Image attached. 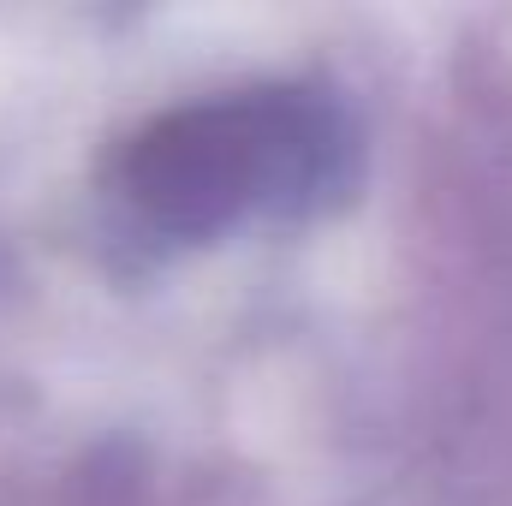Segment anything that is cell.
Segmentation results:
<instances>
[{"mask_svg":"<svg viewBox=\"0 0 512 506\" xmlns=\"http://www.w3.org/2000/svg\"><path fill=\"white\" fill-rule=\"evenodd\" d=\"M328 149V114L304 90H245L149 120L120 149L114 173L149 227L209 239L268 197L310 191Z\"/></svg>","mask_w":512,"mask_h":506,"instance_id":"1","label":"cell"}]
</instances>
